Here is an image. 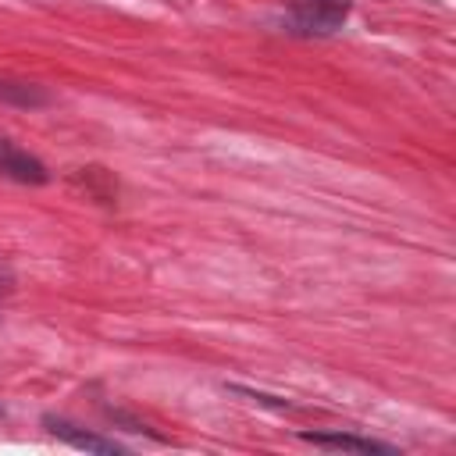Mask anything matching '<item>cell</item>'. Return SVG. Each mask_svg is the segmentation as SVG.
Masks as SVG:
<instances>
[{
    "label": "cell",
    "instance_id": "6da1fadb",
    "mask_svg": "<svg viewBox=\"0 0 456 456\" xmlns=\"http://www.w3.org/2000/svg\"><path fill=\"white\" fill-rule=\"evenodd\" d=\"M349 11V0H299L289 11L292 32H335Z\"/></svg>",
    "mask_w": 456,
    "mask_h": 456
},
{
    "label": "cell",
    "instance_id": "7a4b0ae2",
    "mask_svg": "<svg viewBox=\"0 0 456 456\" xmlns=\"http://www.w3.org/2000/svg\"><path fill=\"white\" fill-rule=\"evenodd\" d=\"M0 175L11 178V182H21V185H43L50 178L43 160L32 157L28 150L14 146L11 139H0Z\"/></svg>",
    "mask_w": 456,
    "mask_h": 456
},
{
    "label": "cell",
    "instance_id": "3957f363",
    "mask_svg": "<svg viewBox=\"0 0 456 456\" xmlns=\"http://www.w3.org/2000/svg\"><path fill=\"white\" fill-rule=\"evenodd\" d=\"M46 424H50V431H53L57 438H64V442L75 445V449H89V452H121L118 442L100 438V435H89V431H75V428L64 424V420H46Z\"/></svg>",
    "mask_w": 456,
    "mask_h": 456
},
{
    "label": "cell",
    "instance_id": "277c9868",
    "mask_svg": "<svg viewBox=\"0 0 456 456\" xmlns=\"http://www.w3.org/2000/svg\"><path fill=\"white\" fill-rule=\"evenodd\" d=\"M303 438L321 445V449H342V452H392L388 445L370 442V438H356V435H303Z\"/></svg>",
    "mask_w": 456,
    "mask_h": 456
},
{
    "label": "cell",
    "instance_id": "5b68a950",
    "mask_svg": "<svg viewBox=\"0 0 456 456\" xmlns=\"http://www.w3.org/2000/svg\"><path fill=\"white\" fill-rule=\"evenodd\" d=\"M0 100L14 103V107H43L50 96L39 86H32V82H14V78L0 75Z\"/></svg>",
    "mask_w": 456,
    "mask_h": 456
},
{
    "label": "cell",
    "instance_id": "8992f818",
    "mask_svg": "<svg viewBox=\"0 0 456 456\" xmlns=\"http://www.w3.org/2000/svg\"><path fill=\"white\" fill-rule=\"evenodd\" d=\"M7 289H11V278H7V274H4V271H0V296H4V292H7Z\"/></svg>",
    "mask_w": 456,
    "mask_h": 456
}]
</instances>
